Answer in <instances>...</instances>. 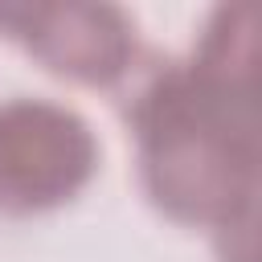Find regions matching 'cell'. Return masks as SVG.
<instances>
[{
	"label": "cell",
	"instance_id": "2",
	"mask_svg": "<svg viewBox=\"0 0 262 262\" xmlns=\"http://www.w3.org/2000/svg\"><path fill=\"white\" fill-rule=\"evenodd\" d=\"M98 168L90 123L45 98L0 106V209L41 213L70 201Z\"/></svg>",
	"mask_w": 262,
	"mask_h": 262
},
{
	"label": "cell",
	"instance_id": "1",
	"mask_svg": "<svg viewBox=\"0 0 262 262\" xmlns=\"http://www.w3.org/2000/svg\"><path fill=\"white\" fill-rule=\"evenodd\" d=\"M254 4L217 8L188 66L156 74L131 106L147 196L176 221L246 233L258 196Z\"/></svg>",
	"mask_w": 262,
	"mask_h": 262
},
{
	"label": "cell",
	"instance_id": "3",
	"mask_svg": "<svg viewBox=\"0 0 262 262\" xmlns=\"http://www.w3.org/2000/svg\"><path fill=\"white\" fill-rule=\"evenodd\" d=\"M0 29L82 86H111L135 61V25L111 4H0Z\"/></svg>",
	"mask_w": 262,
	"mask_h": 262
}]
</instances>
